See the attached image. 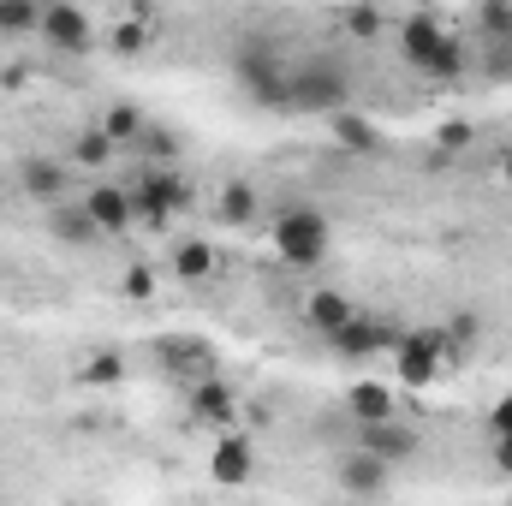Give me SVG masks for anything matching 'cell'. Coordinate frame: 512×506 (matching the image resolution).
I'll use <instances>...</instances> for the list:
<instances>
[{
	"mask_svg": "<svg viewBox=\"0 0 512 506\" xmlns=\"http://www.w3.org/2000/svg\"><path fill=\"white\" fill-rule=\"evenodd\" d=\"M209 477L221 483V489H245L256 477V447L245 435H227V441H215V453H209Z\"/></svg>",
	"mask_w": 512,
	"mask_h": 506,
	"instance_id": "obj_11",
	"label": "cell"
},
{
	"mask_svg": "<svg viewBox=\"0 0 512 506\" xmlns=\"http://www.w3.org/2000/svg\"><path fill=\"white\" fill-rule=\"evenodd\" d=\"M334 483L346 489V495H387V483H393V465L376 459V453H364V447H352V453H340L334 459Z\"/></svg>",
	"mask_w": 512,
	"mask_h": 506,
	"instance_id": "obj_9",
	"label": "cell"
},
{
	"mask_svg": "<svg viewBox=\"0 0 512 506\" xmlns=\"http://www.w3.org/2000/svg\"><path fill=\"white\" fill-rule=\"evenodd\" d=\"M143 126H149V120H143V108H131V102H114V108L102 114V131H108L114 143H137Z\"/></svg>",
	"mask_w": 512,
	"mask_h": 506,
	"instance_id": "obj_23",
	"label": "cell"
},
{
	"mask_svg": "<svg viewBox=\"0 0 512 506\" xmlns=\"http://www.w3.org/2000/svg\"><path fill=\"white\" fill-rule=\"evenodd\" d=\"M352 316H358V304H352L346 292H328V286H322V292H310V298H304V328H316L322 340H328V334H340Z\"/></svg>",
	"mask_w": 512,
	"mask_h": 506,
	"instance_id": "obj_15",
	"label": "cell"
},
{
	"mask_svg": "<svg viewBox=\"0 0 512 506\" xmlns=\"http://www.w3.org/2000/svg\"><path fill=\"white\" fill-rule=\"evenodd\" d=\"M268 239H274V251H280L286 268H322V256H328V221H322V209L292 203V209H280L268 221Z\"/></svg>",
	"mask_w": 512,
	"mask_h": 506,
	"instance_id": "obj_2",
	"label": "cell"
},
{
	"mask_svg": "<svg viewBox=\"0 0 512 506\" xmlns=\"http://www.w3.org/2000/svg\"><path fill=\"white\" fill-rule=\"evenodd\" d=\"M358 447L387 459V465H405V459H417L423 435L411 423H399V411H393V417H376V423H358Z\"/></svg>",
	"mask_w": 512,
	"mask_h": 506,
	"instance_id": "obj_8",
	"label": "cell"
},
{
	"mask_svg": "<svg viewBox=\"0 0 512 506\" xmlns=\"http://www.w3.org/2000/svg\"><path fill=\"white\" fill-rule=\"evenodd\" d=\"M346 30H352L358 42H370V36H382V12H376L370 0H358V6L346 12Z\"/></svg>",
	"mask_w": 512,
	"mask_h": 506,
	"instance_id": "obj_26",
	"label": "cell"
},
{
	"mask_svg": "<svg viewBox=\"0 0 512 506\" xmlns=\"http://www.w3.org/2000/svg\"><path fill=\"white\" fill-rule=\"evenodd\" d=\"M137 149H143L149 161H173V155H179V137H173V131H161V126H143V131H137Z\"/></svg>",
	"mask_w": 512,
	"mask_h": 506,
	"instance_id": "obj_25",
	"label": "cell"
},
{
	"mask_svg": "<svg viewBox=\"0 0 512 506\" xmlns=\"http://www.w3.org/2000/svg\"><path fill=\"white\" fill-rule=\"evenodd\" d=\"M173 274H179V280H191V286H197V280H209V274H215V245H209V239L179 245V251H173Z\"/></svg>",
	"mask_w": 512,
	"mask_h": 506,
	"instance_id": "obj_21",
	"label": "cell"
},
{
	"mask_svg": "<svg viewBox=\"0 0 512 506\" xmlns=\"http://www.w3.org/2000/svg\"><path fill=\"white\" fill-rule=\"evenodd\" d=\"M489 441H495V471L512 477V435H489Z\"/></svg>",
	"mask_w": 512,
	"mask_h": 506,
	"instance_id": "obj_35",
	"label": "cell"
},
{
	"mask_svg": "<svg viewBox=\"0 0 512 506\" xmlns=\"http://www.w3.org/2000/svg\"><path fill=\"white\" fill-rule=\"evenodd\" d=\"M453 340H477V310H459L453 316Z\"/></svg>",
	"mask_w": 512,
	"mask_h": 506,
	"instance_id": "obj_34",
	"label": "cell"
},
{
	"mask_svg": "<svg viewBox=\"0 0 512 506\" xmlns=\"http://www.w3.org/2000/svg\"><path fill=\"white\" fill-rule=\"evenodd\" d=\"M459 72H465V48H459V42H447V48L435 54V66H429L423 78H441V84H447V78H459Z\"/></svg>",
	"mask_w": 512,
	"mask_h": 506,
	"instance_id": "obj_27",
	"label": "cell"
},
{
	"mask_svg": "<svg viewBox=\"0 0 512 506\" xmlns=\"http://www.w3.org/2000/svg\"><path fill=\"white\" fill-rule=\"evenodd\" d=\"M489 435H512V393L495 405V411H489Z\"/></svg>",
	"mask_w": 512,
	"mask_h": 506,
	"instance_id": "obj_33",
	"label": "cell"
},
{
	"mask_svg": "<svg viewBox=\"0 0 512 506\" xmlns=\"http://www.w3.org/2000/svg\"><path fill=\"white\" fill-rule=\"evenodd\" d=\"M161 364H173V370H197V376H215V352H209V340H161Z\"/></svg>",
	"mask_w": 512,
	"mask_h": 506,
	"instance_id": "obj_20",
	"label": "cell"
},
{
	"mask_svg": "<svg viewBox=\"0 0 512 506\" xmlns=\"http://www.w3.org/2000/svg\"><path fill=\"white\" fill-rule=\"evenodd\" d=\"M393 358H399V381L405 387H429L441 370H453L459 346L447 334H435V328H411V334L393 340Z\"/></svg>",
	"mask_w": 512,
	"mask_h": 506,
	"instance_id": "obj_4",
	"label": "cell"
},
{
	"mask_svg": "<svg viewBox=\"0 0 512 506\" xmlns=\"http://www.w3.org/2000/svg\"><path fill=\"white\" fill-rule=\"evenodd\" d=\"M328 120H334V143H340V149H352V155H376V149H382L376 120H364V114H352V108H340V114H328Z\"/></svg>",
	"mask_w": 512,
	"mask_h": 506,
	"instance_id": "obj_19",
	"label": "cell"
},
{
	"mask_svg": "<svg viewBox=\"0 0 512 506\" xmlns=\"http://www.w3.org/2000/svg\"><path fill=\"white\" fill-rule=\"evenodd\" d=\"M90 381H120L126 370H120V352H102V358H90V370H84Z\"/></svg>",
	"mask_w": 512,
	"mask_h": 506,
	"instance_id": "obj_29",
	"label": "cell"
},
{
	"mask_svg": "<svg viewBox=\"0 0 512 506\" xmlns=\"http://www.w3.org/2000/svg\"><path fill=\"white\" fill-rule=\"evenodd\" d=\"M501 179H507V191H512V155H507V161H501Z\"/></svg>",
	"mask_w": 512,
	"mask_h": 506,
	"instance_id": "obj_36",
	"label": "cell"
},
{
	"mask_svg": "<svg viewBox=\"0 0 512 506\" xmlns=\"http://www.w3.org/2000/svg\"><path fill=\"white\" fill-rule=\"evenodd\" d=\"M84 209H90V221L102 227V239L137 227V215H131V185H90V191H84Z\"/></svg>",
	"mask_w": 512,
	"mask_h": 506,
	"instance_id": "obj_12",
	"label": "cell"
},
{
	"mask_svg": "<svg viewBox=\"0 0 512 506\" xmlns=\"http://www.w3.org/2000/svg\"><path fill=\"white\" fill-rule=\"evenodd\" d=\"M179 203H185L179 173H167V167H143V173H137V185H131V215H137V227H149V233L173 227Z\"/></svg>",
	"mask_w": 512,
	"mask_h": 506,
	"instance_id": "obj_5",
	"label": "cell"
},
{
	"mask_svg": "<svg viewBox=\"0 0 512 506\" xmlns=\"http://www.w3.org/2000/svg\"><path fill=\"white\" fill-rule=\"evenodd\" d=\"M36 36L48 48H60V54H84L96 42V24H90V12L78 0H54V6H42V30Z\"/></svg>",
	"mask_w": 512,
	"mask_h": 506,
	"instance_id": "obj_6",
	"label": "cell"
},
{
	"mask_svg": "<svg viewBox=\"0 0 512 506\" xmlns=\"http://www.w3.org/2000/svg\"><path fill=\"white\" fill-rule=\"evenodd\" d=\"M191 417H197V423H233V417H239L233 387L215 381V376H197V387H191Z\"/></svg>",
	"mask_w": 512,
	"mask_h": 506,
	"instance_id": "obj_17",
	"label": "cell"
},
{
	"mask_svg": "<svg viewBox=\"0 0 512 506\" xmlns=\"http://www.w3.org/2000/svg\"><path fill=\"white\" fill-rule=\"evenodd\" d=\"M346 411H352V423H376V417H393L399 411V399H393L387 381H352L346 387Z\"/></svg>",
	"mask_w": 512,
	"mask_h": 506,
	"instance_id": "obj_18",
	"label": "cell"
},
{
	"mask_svg": "<svg viewBox=\"0 0 512 506\" xmlns=\"http://www.w3.org/2000/svg\"><path fill=\"white\" fill-rule=\"evenodd\" d=\"M447 42H453V30H447L435 12H405V18H399V54H405V66L429 72Z\"/></svg>",
	"mask_w": 512,
	"mask_h": 506,
	"instance_id": "obj_7",
	"label": "cell"
},
{
	"mask_svg": "<svg viewBox=\"0 0 512 506\" xmlns=\"http://www.w3.org/2000/svg\"><path fill=\"white\" fill-rule=\"evenodd\" d=\"M36 30H42L36 0H0V36H36Z\"/></svg>",
	"mask_w": 512,
	"mask_h": 506,
	"instance_id": "obj_22",
	"label": "cell"
},
{
	"mask_svg": "<svg viewBox=\"0 0 512 506\" xmlns=\"http://www.w3.org/2000/svg\"><path fill=\"white\" fill-rule=\"evenodd\" d=\"M48 233H54L60 245H72V251H84V245L102 239V227L90 221V209H84V203H66V197L48 203Z\"/></svg>",
	"mask_w": 512,
	"mask_h": 506,
	"instance_id": "obj_14",
	"label": "cell"
},
{
	"mask_svg": "<svg viewBox=\"0 0 512 506\" xmlns=\"http://www.w3.org/2000/svg\"><path fill=\"white\" fill-rule=\"evenodd\" d=\"M155 292V274L143 268V262H131V274H126V298H149Z\"/></svg>",
	"mask_w": 512,
	"mask_h": 506,
	"instance_id": "obj_31",
	"label": "cell"
},
{
	"mask_svg": "<svg viewBox=\"0 0 512 506\" xmlns=\"http://www.w3.org/2000/svg\"><path fill=\"white\" fill-rule=\"evenodd\" d=\"M489 78H512V36L489 42Z\"/></svg>",
	"mask_w": 512,
	"mask_h": 506,
	"instance_id": "obj_30",
	"label": "cell"
},
{
	"mask_svg": "<svg viewBox=\"0 0 512 506\" xmlns=\"http://www.w3.org/2000/svg\"><path fill=\"white\" fill-rule=\"evenodd\" d=\"M72 185V161H54V155H24L18 161V191L36 197V203H60Z\"/></svg>",
	"mask_w": 512,
	"mask_h": 506,
	"instance_id": "obj_10",
	"label": "cell"
},
{
	"mask_svg": "<svg viewBox=\"0 0 512 506\" xmlns=\"http://www.w3.org/2000/svg\"><path fill=\"white\" fill-rule=\"evenodd\" d=\"M286 60L268 48V42H245L239 60H233V78H239V96L256 108H286Z\"/></svg>",
	"mask_w": 512,
	"mask_h": 506,
	"instance_id": "obj_3",
	"label": "cell"
},
{
	"mask_svg": "<svg viewBox=\"0 0 512 506\" xmlns=\"http://www.w3.org/2000/svg\"><path fill=\"white\" fill-rule=\"evenodd\" d=\"M256 215H262L256 185H251V179H227V185H221V203H215V221L245 233V227H256Z\"/></svg>",
	"mask_w": 512,
	"mask_h": 506,
	"instance_id": "obj_16",
	"label": "cell"
},
{
	"mask_svg": "<svg viewBox=\"0 0 512 506\" xmlns=\"http://www.w3.org/2000/svg\"><path fill=\"white\" fill-rule=\"evenodd\" d=\"M393 340H399V334H393V328H382L376 316H364V310H358L340 334H328V346H334L340 358H352V364H358V358H370V352H382V346H393Z\"/></svg>",
	"mask_w": 512,
	"mask_h": 506,
	"instance_id": "obj_13",
	"label": "cell"
},
{
	"mask_svg": "<svg viewBox=\"0 0 512 506\" xmlns=\"http://www.w3.org/2000/svg\"><path fill=\"white\" fill-rule=\"evenodd\" d=\"M114 149H120V143H114L108 131H102V126H90L84 137H78L72 161H78V167H108V161H114Z\"/></svg>",
	"mask_w": 512,
	"mask_h": 506,
	"instance_id": "obj_24",
	"label": "cell"
},
{
	"mask_svg": "<svg viewBox=\"0 0 512 506\" xmlns=\"http://www.w3.org/2000/svg\"><path fill=\"white\" fill-rule=\"evenodd\" d=\"M435 143H441L447 155H459V149H471V143H477V126H471V120H447V126H441V137H435Z\"/></svg>",
	"mask_w": 512,
	"mask_h": 506,
	"instance_id": "obj_28",
	"label": "cell"
},
{
	"mask_svg": "<svg viewBox=\"0 0 512 506\" xmlns=\"http://www.w3.org/2000/svg\"><path fill=\"white\" fill-rule=\"evenodd\" d=\"M352 102V72L334 54H310L286 72V108L292 114H340Z\"/></svg>",
	"mask_w": 512,
	"mask_h": 506,
	"instance_id": "obj_1",
	"label": "cell"
},
{
	"mask_svg": "<svg viewBox=\"0 0 512 506\" xmlns=\"http://www.w3.org/2000/svg\"><path fill=\"white\" fill-rule=\"evenodd\" d=\"M143 42H149V30H143V24H120V30H114V48H120V54H137Z\"/></svg>",
	"mask_w": 512,
	"mask_h": 506,
	"instance_id": "obj_32",
	"label": "cell"
}]
</instances>
